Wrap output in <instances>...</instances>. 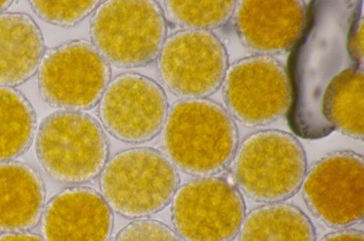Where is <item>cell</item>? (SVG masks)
<instances>
[{
	"label": "cell",
	"instance_id": "cell-1",
	"mask_svg": "<svg viewBox=\"0 0 364 241\" xmlns=\"http://www.w3.org/2000/svg\"><path fill=\"white\" fill-rule=\"evenodd\" d=\"M164 145L175 167L196 177L226 170L239 146L235 120L207 99H181L168 110Z\"/></svg>",
	"mask_w": 364,
	"mask_h": 241
},
{
	"label": "cell",
	"instance_id": "cell-2",
	"mask_svg": "<svg viewBox=\"0 0 364 241\" xmlns=\"http://www.w3.org/2000/svg\"><path fill=\"white\" fill-rule=\"evenodd\" d=\"M180 184L176 167L158 150L138 147L113 156L100 175L112 211L129 219L151 216L172 201Z\"/></svg>",
	"mask_w": 364,
	"mask_h": 241
},
{
	"label": "cell",
	"instance_id": "cell-3",
	"mask_svg": "<svg viewBox=\"0 0 364 241\" xmlns=\"http://www.w3.org/2000/svg\"><path fill=\"white\" fill-rule=\"evenodd\" d=\"M232 161L239 190L259 203H277L294 196L307 172L306 154L301 142L279 130L247 136Z\"/></svg>",
	"mask_w": 364,
	"mask_h": 241
},
{
	"label": "cell",
	"instance_id": "cell-4",
	"mask_svg": "<svg viewBox=\"0 0 364 241\" xmlns=\"http://www.w3.org/2000/svg\"><path fill=\"white\" fill-rule=\"evenodd\" d=\"M36 152L55 181L83 184L102 174L108 162V138L100 123L82 112L60 111L42 122Z\"/></svg>",
	"mask_w": 364,
	"mask_h": 241
},
{
	"label": "cell",
	"instance_id": "cell-5",
	"mask_svg": "<svg viewBox=\"0 0 364 241\" xmlns=\"http://www.w3.org/2000/svg\"><path fill=\"white\" fill-rule=\"evenodd\" d=\"M167 35L164 12L155 1H106L90 22L94 47L119 68H139L157 60Z\"/></svg>",
	"mask_w": 364,
	"mask_h": 241
},
{
	"label": "cell",
	"instance_id": "cell-6",
	"mask_svg": "<svg viewBox=\"0 0 364 241\" xmlns=\"http://www.w3.org/2000/svg\"><path fill=\"white\" fill-rule=\"evenodd\" d=\"M38 74L46 102L73 112L95 106L112 78L109 62L93 45L83 40L52 48L44 55Z\"/></svg>",
	"mask_w": 364,
	"mask_h": 241
},
{
	"label": "cell",
	"instance_id": "cell-7",
	"mask_svg": "<svg viewBox=\"0 0 364 241\" xmlns=\"http://www.w3.org/2000/svg\"><path fill=\"white\" fill-rule=\"evenodd\" d=\"M171 213L177 234L184 241H230L245 219V203L232 181L210 176L178 188Z\"/></svg>",
	"mask_w": 364,
	"mask_h": 241
},
{
	"label": "cell",
	"instance_id": "cell-8",
	"mask_svg": "<svg viewBox=\"0 0 364 241\" xmlns=\"http://www.w3.org/2000/svg\"><path fill=\"white\" fill-rule=\"evenodd\" d=\"M223 87L228 113L245 126L269 125L291 107L290 79L273 57L256 55L237 61L229 67Z\"/></svg>",
	"mask_w": 364,
	"mask_h": 241
},
{
	"label": "cell",
	"instance_id": "cell-9",
	"mask_svg": "<svg viewBox=\"0 0 364 241\" xmlns=\"http://www.w3.org/2000/svg\"><path fill=\"white\" fill-rule=\"evenodd\" d=\"M229 67L226 48L211 31H178L166 38L158 57L162 83L182 99L216 93Z\"/></svg>",
	"mask_w": 364,
	"mask_h": 241
},
{
	"label": "cell",
	"instance_id": "cell-10",
	"mask_svg": "<svg viewBox=\"0 0 364 241\" xmlns=\"http://www.w3.org/2000/svg\"><path fill=\"white\" fill-rule=\"evenodd\" d=\"M309 210L321 223L343 229L362 223L364 161L350 151L331 152L315 162L301 184Z\"/></svg>",
	"mask_w": 364,
	"mask_h": 241
},
{
	"label": "cell",
	"instance_id": "cell-11",
	"mask_svg": "<svg viewBox=\"0 0 364 241\" xmlns=\"http://www.w3.org/2000/svg\"><path fill=\"white\" fill-rule=\"evenodd\" d=\"M168 113L164 88L139 74L114 78L100 101L99 116L104 129L124 142L154 139L164 129Z\"/></svg>",
	"mask_w": 364,
	"mask_h": 241
},
{
	"label": "cell",
	"instance_id": "cell-12",
	"mask_svg": "<svg viewBox=\"0 0 364 241\" xmlns=\"http://www.w3.org/2000/svg\"><path fill=\"white\" fill-rule=\"evenodd\" d=\"M233 16L242 44L272 57L290 50L301 37L307 8L301 0H245L237 3Z\"/></svg>",
	"mask_w": 364,
	"mask_h": 241
},
{
	"label": "cell",
	"instance_id": "cell-13",
	"mask_svg": "<svg viewBox=\"0 0 364 241\" xmlns=\"http://www.w3.org/2000/svg\"><path fill=\"white\" fill-rule=\"evenodd\" d=\"M112 208L102 194L87 187L66 189L51 198L41 217L45 241H109Z\"/></svg>",
	"mask_w": 364,
	"mask_h": 241
},
{
	"label": "cell",
	"instance_id": "cell-14",
	"mask_svg": "<svg viewBox=\"0 0 364 241\" xmlns=\"http://www.w3.org/2000/svg\"><path fill=\"white\" fill-rule=\"evenodd\" d=\"M45 201L44 182L34 168L0 162V232H26L37 226Z\"/></svg>",
	"mask_w": 364,
	"mask_h": 241
},
{
	"label": "cell",
	"instance_id": "cell-15",
	"mask_svg": "<svg viewBox=\"0 0 364 241\" xmlns=\"http://www.w3.org/2000/svg\"><path fill=\"white\" fill-rule=\"evenodd\" d=\"M44 55L43 35L33 18L23 13L0 14V87L27 82Z\"/></svg>",
	"mask_w": 364,
	"mask_h": 241
},
{
	"label": "cell",
	"instance_id": "cell-16",
	"mask_svg": "<svg viewBox=\"0 0 364 241\" xmlns=\"http://www.w3.org/2000/svg\"><path fill=\"white\" fill-rule=\"evenodd\" d=\"M239 241H315V230L300 208L287 203H269L245 217Z\"/></svg>",
	"mask_w": 364,
	"mask_h": 241
},
{
	"label": "cell",
	"instance_id": "cell-17",
	"mask_svg": "<svg viewBox=\"0 0 364 241\" xmlns=\"http://www.w3.org/2000/svg\"><path fill=\"white\" fill-rule=\"evenodd\" d=\"M37 118L24 94L0 87V162L12 161L31 147Z\"/></svg>",
	"mask_w": 364,
	"mask_h": 241
},
{
	"label": "cell",
	"instance_id": "cell-18",
	"mask_svg": "<svg viewBox=\"0 0 364 241\" xmlns=\"http://www.w3.org/2000/svg\"><path fill=\"white\" fill-rule=\"evenodd\" d=\"M364 74L362 68L344 71L328 92L330 120L343 135L363 139Z\"/></svg>",
	"mask_w": 364,
	"mask_h": 241
},
{
	"label": "cell",
	"instance_id": "cell-19",
	"mask_svg": "<svg viewBox=\"0 0 364 241\" xmlns=\"http://www.w3.org/2000/svg\"><path fill=\"white\" fill-rule=\"evenodd\" d=\"M237 1H165V11L185 30L210 31L233 17Z\"/></svg>",
	"mask_w": 364,
	"mask_h": 241
},
{
	"label": "cell",
	"instance_id": "cell-20",
	"mask_svg": "<svg viewBox=\"0 0 364 241\" xmlns=\"http://www.w3.org/2000/svg\"><path fill=\"white\" fill-rule=\"evenodd\" d=\"M99 1H31L36 14L60 27H73L95 12Z\"/></svg>",
	"mask_w": 364,
	"mask_h": 241
},
{
	"label": "cell",
	"instance_id": "cell-21",
	"mask_svg": "<svg viewBox=\"0 0 364 241\" xmlns=\"http://www.w3.org/2000/svg\"><path fill=\"white\" fill-rule=\"evenodd\" d=\"M115 241H181L177 232L161 221L143 219L123 228Z\"/></svg>",
	"mask_w": 364,
	"mask_h": 241
},
{
	"label": "cell",
	"instance_id": "cell-22",
	"mask_svg": "<svg viewBox=\"0 0 364 241\" xmlns=\"http://www.w3.org/2000/svg\"><path fill=\"white\" fill-rule=\"evenodd\" d=\"M350 51L354 60L358 61L360 64H363V21L360 18L359 21H357L355 27H354L353 32L350 35Z\"/></svg>",
	"mask_w": 364,
	"mask_h": 241
},
{
	"label": "cell",
	"instance_id": "cell-23",
	"mask_svg": "<svg viewBox=\"0 0 364 241\" xmlns=\"http://www.w3.org/2000/svg\"><path fill=\"white\" fill-rule=\"evenodd\" d=\"M320 241H364L363 231L344 230L328 234Z\"/></svg>",
	"mask_w": 364,
	"mask_h": 241
},
{
	"label": "cell",
	"instance_id": "cell-24",
	"mask_svg": "<svg viewBox=\"0 0 364 241\" xmlns=\"http://www.w3.org/2000/svg\"><path fill=\"white\" fill-rule=\"evenodd\" d=\"M0 241H45L43 237L28 232L6 233L0 236Z\"/></svg>",
	"mask_w": 364,
	"mask_h": 241
},
{
	"label": "cell",
	"instance_id": "cell-25",
	"mask_svg": "<svg viewBox=\"0 0 364 241\" xmlns=\"http://www.w3.org/2000/svg\"><path fill=\"white\" fill-rule=\"evenodd\" d=\"M11 1H0V14H2L3 11L8 9L11 5Z\"/></svg>",
	"mask_w": 364,
	"mask_h": 241
}]
</instances>
